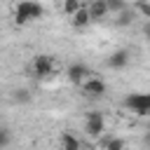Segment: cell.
Returning <instances> with one entry per match:
<instances>
[{
    "instance_id": "2e32d148",
    "label": "cell",
    "mask_w": 150,
    "mask_h": 150,
    "mask_svg": "<svg viewBox=\"0 0 150 150\" xmlns=\"http://www.w3.org/2000/svg\"><path fill=\"white\" fill-rule=\"evenodd\" d=\"M80 7H82L80 0H63V14H66V16H73Z\"/></svg>"
},
{
    "instance_id": "4fadbf2b",
    "label": "cell",
    "mask_w": 150,
    "mask_h": 150,
    "mask_svg": "<svg viewBox=\"0 0 150 150\" xmlns=\"http://www.w3.org/2000/svg\"><path fill=\"white\" fill-rule=\"evenodd\" d=\"M30 98H33V96H30L28 89H14V91H12V101H14V103H28Z\"/></svg>"
},
{
    "instance_id": "7c38bea8",
    "label": "cell",
    "mask_w": 150,
    "mask_h": 150,
    "mask_svg": "<svg viewBox=\"0 0 150 150\" xmlns=\"http://www.w3.org/2000/svg\"><path fill=\"white\" fill-rule=\"evenodd\" d=\"M103 150H127V141L120 136H108L103 143Z\"/></svg>"
},
{
    "instance_id": "5b68a950",
    "label": "cell",
    "mask_w": 150,
    "mask_h": 150,
    "mask_svg": "<svg viewBox=\"0 0 150 150\" xmlns=\"http://www.w3.org/2000/svg\"><path fill=\"white\" fill-rule=\"evenodd\" d=\"M94 73L84 66V63H70L68 68H66V77H68V82L70 84H75V87H80L87 77H91Z\"/></svg>"
},
{
    "instance_id": "8992f818",
    "label": "cell",
    "mask_w": 150,
    "mask_h": 150,
    "mask_svg": "<svg viewBox=\"0 0 150 150\" xmlns=\"http://www.w3.org/2000/svg\"><path fill=\"white\" fill-rule=\"evenodd\" d=\"M80 89H82V94H84V96L101 98V96L105 94V89H108V87H105V82H103L101 77H94V75H91V77H87V80L80 84Z\"/></svg>"
},
{
    "instance_id": "277c9868",
    "label": "cell",
    "mask_w": 150,
    "mask_h": 150,
    "mask_svg": "<svg viewBox=\"0 0 150 150\" xmlns=\"http://www.w3.org/2000/svg\"><path fill=\"white\" fill-rule=\"evenodd\" d=\"M103 131H105V120H103V115L96 112V110L87 112V115H84V134L91 136V138H98Z\"/></svg>"
},
{
    "instance_id": "6da1fadb",
    "label": "cell",
    "mask_w": 150,
    "mask_h": 150,
    "mask_svg": "<svg viewBox=\"0 0 150 150\" xmlns=\"http://www.w3.org/2000/svg\"><path fill=\"white\" fill-rule=\"evenodd\" d=\"M42 14H45V9H42V5L38 0H21L16 5V12H14V21L19 26H23V23L42 19Z\"/></svg>"
},
{
    "instance_id": "3957f363",
    "label": "cell",
    "mask_w": 150,
    "mask_h": 150,
    "mask_svg": "<svg viewBox=\"0 0 150 150\" xmlns=\"http://www.w3.org/2000/svg\"><path fill=\"white\" fill-rule=\"evenodd\" d=\"M122 105L129 108L131 112H136L138 117L150 115V96H148V94H129V96L122 101Z\"/></svg>"
},
{
    "instance_id": "9a60e30c",
    "label": "cell",
    "mask_w": 150,
    "mask_h": 150,
    "mask_svg": "<svg viewBox=\"0 0 150 150\" xmlns=\"http://www.w3.org/2000/svg\"><path fill=\"white\" fill-rule=\"evenodd\" d=\"M105 7H108V14H117L129 5H127V0H105Z\"/></svg>"
},
{
    "instance_id": "7a4b0ae2",
    "label": "cell",
    "mask_w": 150,
    "mask_h": 150,
    "mask_svg": "<svg viewBox=\"0 0 150 150\" xmlns=\"http://www.w3.org/2000/svg\"><path fill=\"white\" fill-rule=\"evenodd\" d=\"M59 68H61V66H59V61H56L54 56H49V54H38V56L33 59V63H30V75L45 80V77L59 75Z\"/></svg>"
},
{
    "instance_id": "52a82bcc",
    "label": "cell",
    "mask_w": 150,
    "mask_h": 150,
    "mask_svg": "<svg viewBox=\"0 0 150 150\" xmlns=\"http://www.w3.org/2000/svg\"><path fill=\"white\" fill-rule=\"evenodd\" d=\"M129 61H131V52L129 49H117L105 59V66L112 68V70H122V68L129 66Z\"/></svg>"
},
{
    "instance_id": "9c48e42d",
    "label": "cell",
    "mask_w": 150,
    "mask_h": 150,
    "mask_svg": "<svg viewBox=\"0 0 150 150\" xmlns=\"http://www.w3.org/2000/svg\"><path fill=\"white\" fill-rule=\"evenodd\" d=\"M115 16V26H120V28H129L134 21H136V12L131 9V7H124L122 12H117V14H112Z\"/></svg>"
},
{
    "instance_id": "30bf717a",
    "label": "cell",
    "mask_w": 150,
    "mask_h": 150,
    "mask_svg": "<svg viewBox=\"0 0 150 150\" xmlns=\"http://www.w3.org/2000/svg\"><path fill=\"white\" fill-rule=\"evenodd\" d=\"M89 23H91V19H89V14H87V7L82 5V7H80V9L73 14V16H70V26L80 30V28H87Z\"/></svg>"
},
{
    "instance_id": "e0dca14e",
    "label": "cell",
    "mask_w": 150,
    "mask_h": 150,
    "mask_svg": "<svg viewBox=\"0 0 150 150\" xmlns=\"http://www.w3.org/2000/svg\"><path fill=\"white\" fill-rule=\"evenodd\" d=\"M7 143H9V131H7V129H2V127H0V148H5V145H7Z\"/></svg>"
},
{
    "instance_id": "ba28073f",
    "label": "cell",
    "mask_w": 150,
    "mask_h": 150,
    "mask_svg": "<svg viewBox=\"0 0 150 150\" xmlns=\"http://www.w3.org/2000/svg\"><path fill=\"white\" fill-rule=\"evenodd\" d=\"M87 7V14H89V19L91 21H101V19H105L108 16V7H105V0H91L89 5H84Z\"/></svg>"
},
{
    "instance_id": "5bb4252c",
    "label": "cell",
    "mask_w": 150,
    "mask_h": 150,
    "mask_svg": "<svg viewBox=\"0 0 150 150\" xmlns=\"http://www.w3.org/2000/svg\"><path fill=\"white\" fill-rule=\"evenodd\" d=\"M131 9H134V12H138L143 19H148V16H150V5H148V0H136V2L131 5Z\"/></svg>"
},
{
    "instance_id": "8fae6325",
    "label": "cell",
    "mask_w": 150,
    "mask_h": 150,
    "mask_svg": "<svg viewBox=\"0 0 150 150\" xmlns=\"http://www.w3.org/2000/svg\"><path fill=\"white\" fill-rule=\"evenodd\" d=\"M80 148H82L80 138H75L70 131H63L61 134V150H80Z\"/></svg>"
}]
</instances>
